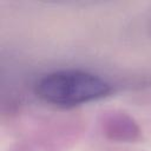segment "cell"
<instances>
[{
	"mask_svg": "<svg viewBox=\"0 0 151 151\" xmlns=\"http://www.w3.org/2000/svg\"><path fill=\"white\" fill-rule=\"evenodd\" d=\"M111 84L84 70H58L41 76L34 84L35 96L53 106L72 109L109 97Z\"/></svg>",
	"mask_w": 151,
	"mask_h": 151,
	"instance_id": "1",
	"label": "cell"
},
{
	"mask_svg": "<svg viewBox=\"0 0 151 151\" xmlns=\"http://www.w3.org/2000/svg\"><path fill=\"white\" fill-rule=\"evenodd\" d=\"M100 130L107 139L119 143L134 142L142 133L139 125L130 114L117 110L103 113Z\"/></svg>",
	"mask_w": 151,
	"mask_h": 151,
	"instance_id": "2",
	"label": "cell"
},
{
	"mask_svg": "<svg viewBox=\"0 0 151 151\" xmlns=\"http://www.w3.org/2000/svg\"><path fill=\"white\" fill-rule=\"evenodd\" d=\"M14 151H33V150H31V149H28V147H26V146H19V147H17Z\"/></svg>",
	"mask_w": 151,
	"mask_h": 151,
	"instance_id": "3",
	"label": "cell"
}]
</instances>
